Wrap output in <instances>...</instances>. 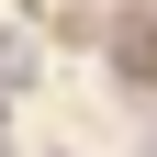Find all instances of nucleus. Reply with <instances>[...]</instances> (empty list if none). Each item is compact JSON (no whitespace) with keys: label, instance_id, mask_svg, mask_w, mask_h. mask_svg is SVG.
I'll return each instance as SVG.
<instances>
[{"label":"nucleus","instance_id":"f03ea898","mask_svg":"<svg viewBox=\"0 0 157 157\" xmlns=\"http://www.w3.org/2000/svg\"><path fill=\"white\" fill-rule=\"evenodd\" d=\"M34 67H45V56H34V34L0 23V101H11V90H34Z\"/></svg>","mask_w":157,"mask_h":157},{"label":"nucleus","instance_id":"f257e3e1","mask_svg":"<svg viewBox=\"0 0 157 157\" xmlns=\"http://www.w3.org/2000/svg\"><path fill=\"white\" fill-rule=\"evenodd\" d=\"M112 78L157 90V23H146V11H135V23H112Z\"/></svg>","mask_w":157,"mask_h":157},{"label":"nucleus","instance_id":"7ed1b4c3","mask_svg":"<svg viewBox=\"0 0 157 157\" xmlns=\"http://www.w3.org/2000/svg\"><path fill=\"white\" fill-rule=\"evenodd\" d=\"M0 157H11V124H0Z\"/></svg>","mask_w":157,"mask_h":157}]
</instances>
